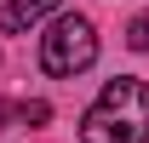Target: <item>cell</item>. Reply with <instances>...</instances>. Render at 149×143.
Segmentation results:
<instances>
[{"mask_svg": "<svg viewBox=\"0 0 149 143\" xmlns=\"http://www.w3.org/2000/svg\"><path fill=\"white\" fill-rule=\"evenodd\" d=\"M92 63H97V29H92V17L63 12V17L40 35V69H46V74L74 80V74H86Z\"/></svg>", "mask_w": 149, "mask_h": 143, "instance_id": "7a4b0ae2", "label": "cell"}, {"mask_svg": "<svg viewBox=\"0 0 149 143\" xmlns=\"http://www.w3.org/2000/svg\"><path fill=\"white\" fill-rule=\"evenodd\" d=\"M0 120H29V126H40V120H52V103L29 97V103H17V109H0Z\"/></svg>", "mask_w": 149, "mask_h": 143, "instance_id": "277c9868", "label": "cell"}, {"mask_svg": "<svg viewBox=\"0 0 149 143\" xmlns=\"http://www.w3.org/2000/svg\"><path fill=\"white\" fill-rule=\"evenodd\" d=\"M52 12H57V0H6L0 6V35H23V29H35Z\"/></svg>", "mask_w": 149, "mask_h": 143, "instance_id": "3957f363", "label": "cell"}, {"mask_svg": "<svg viewBox=\"0 0 149 143\" xmlns=\"http://www.w3.org/2000/svg\"><path fill=\"white\" fill-rule=\"evenodd\" d=\"M80 143H149V86L138 74L97 92V103L80 115Z\"/></svg>", "mask_w": 149, "mask_h": 143, "instance_id": "6da1fadb", "label": "cell"}, {"mask_svg": "<svg viewBox=\"0 0 149 143\" xmlns=\"http://www.w3.org/2000/svg\"><path fill=\"white\" fill-rule=\"evenodd\" d=\"M126 46L132 52H149V17H132L126 23Z\"/></svg>", "mask_w": 149, "mask_h": 143, "instance_id": "5b68a950", "label": "cell"}]
</instances>
